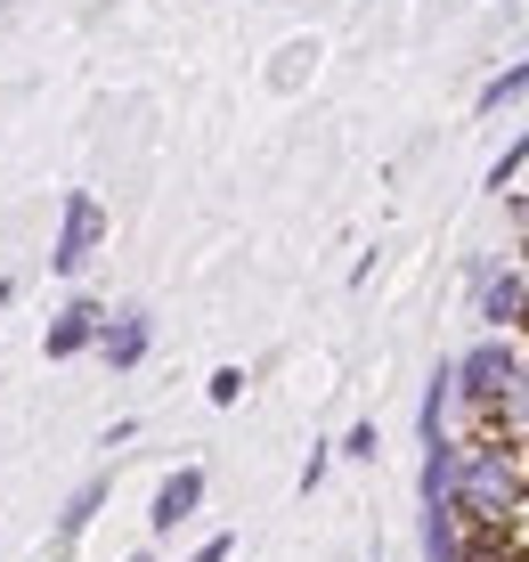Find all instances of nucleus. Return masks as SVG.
<instances>
[{"label":"nucleus","mask_w":529,"mask_h":562,"mask_svg":"<svg viewBox=\"0 0 529 562\" xmlns=\"http://www.w3.org/2000/svg\"><path fill=\"white\" fill-rule=\"evenodd\" d=\"M457 514L481 521V530H514L529 521V440L514 432H457Z\"/></svg>","instance_id":"obj_1"},{"label":"nucleus","mask_w":529,"mask_h":562,"mask_svg":"<svg viewBox=\"0 0 529 562\" xmlns=\"http://www.w3.org/2000/svg\"><path fill=\"white\" fill-rule=\"evenodd\" d=\"M521 367H529V335L481 326V335L464 342L457 359H448V375H457V416H473V424H481V408H488V400H505V383H514Z\"/></svg>","instance_id":"obj_2"},{"label":"nucleus","mask_w":529,"mask_h":562,"mask_svg":"<svg viewBox=\"0 0 529 562\" xmlns=\"http://www.w3.org/2000/svg\"><path fill=\"white\" fill-rule=\"evenodd\" d=\"M464 294H473V318H481V326L529 335V261L473 254V261H464Z\"/></svg>","instance_id":"obj_3"},{"label":"nucleus","mask_w":529,"mask_h":562,"mask_svg":"<svg viewBox=\"0 0 529 562\" xmlns=\"http://www.w3.org/2000/svg\"><path fill=\"white\" fill-rule=\"evenodd\" d=\"M98 245H106V204H98L90 188H66V196H57L49 269H57V278H82V269L98 261Z\"/></svg>","instance_id":"obj_4"},{"label":"nucleus","mask_w":529,"mask_h":562,"mask_svg":"<svg viewBox=\"0 0 529 562\" xmlns=\"http://www.w3.org/2000/svg\"><path fill=\"white\" fill-rule=\"evenodd\" d=\"M90 359L106 367V375H139V367L155 359V310H147V302H123V310H106V318H98V342H90Z\"/></svg>","instance_id":"obj_5"},{"label":"nucleus","mask_w":529,"mask_h":562,"mask_svg":"<svg viewBox=\"0 0 529 562\" xmlns=\"http://www.w3.org/2000/svg\"><path fill=\"white\" fill-rule=\"evenodd\" d=\"M98 318H106V302L74 285V294L49 310V326H42V359H49V367H74V359H90V342H98Z\"/></svg>","instance_id":"obj_6"},{"label":"nucleus","mask_w":529,"mask_h":562,"mask_svg":"<svg viewBox=\"0 0 529 562\" xmlns=\"http://www.w3.org/2000/svg\"><path fill=\"white\" fill-rule=\"evenodd\" d=\"M106 497H114V473H82L66 490V506H57V530H49V547L33 554V562H74V547L90 538V521L106 514Z\"/></svg>","instance_id":"obj_7"},{"label":"nucleus","mask_w":529,"mask_h":562,"mask_svg":"<svg viewBox=\"0 0 529 562\" xmlns=\"http://www.w3.org/2000/svg\"><path fill=\"white\" fill-rule=\"evenodd\" d=\"M204 490H212L204 464H171V473L155 481V497H147V530H155V538H180L188 521L204 514Z\"/></svg>","instance_id":"obj_8"},{"label":"nucleus","mask_w":529,"mask_h":562,"mask_svg":"<svg viewBox=\"0 0 529 562\" xmlns=\"http://www.w3.org/2000/svg\"><path fill=\"white\" fill-rule=\"evenodd\" d=\"M416 554L424 562H464V514H457V497L416 506Z\"/></svg>","instance_id":"obj_9"},{"label":"nucleus","mask_w":529,"mask_h":562,"mask_svg":"<svg viewBox=\"0 0 529 562\" xmlns=\"http://www.w3.org/2000/svg\"><path fill=\"white\" fill-rule=\"evenodd\" d=\"M457 449H464L457 432L424 440V457H416V506H440V497H457Z\"/></svg>","instance_id":"obj_10"},{"label":"nucleus","mask_w":529,"mask_h":562,"mask_svg":"<svg viewBox=\"0 0 529 562\" xmlns=\"http://www.w3.org/2000/svg\"><path fill=\"white\" fill-rule=\"evenodd\" d=\"M448 424H457V375H448V359L424 375V400H416V440H440Z\"/></svg>","instance_id":"obj_11"},{"label":"nucleus","mask_w":529,"mask_h":562,"mask_svg":"<svg viewBox=\"0 0 529 562\" xmlns=\"http://www.w3.org/2000/svg\"><path fill=\"white\" fill-rule=\"evenodd\" d=\"M521 99H529V49L514 57V66H497V74L473 90V114L488 123V114H505V106H521Z\"/></svg>","instance_id":"obj_12"},{"label":"nucleus","mask_w":529,"mask_h":562,"mask_svg":"<svg viewBox=\"0 0 529 562\" xmlns=\"http://www.w3.org/2000/svg\"><path fill=\"white\" fill-rule=\"evenodd\" d=\"M481 432H514V440H529V367L505 383V400H488V408H481Z\"/></svg>","instance_id":"obj_13"},{"label":"nucleus","mask_w":529,"mask_h":562,"mask_svg":"<svg viewBox=\"0 0 529 562\" xmlns=\"http://www.w3.org/2000/svg\"><path fill=\"white\" fill-rule=\"evenodd\" d=\"M521 171H529V131L497 155V164H488V180H481V188H488V196H505V188H521Z\"/></svg>","instance_id":"obj_14"},{"label":"nucleus","mask_w":529,"mask_h":562,"mask_svg":"<svg viewBox=\"0 0 529 562\" xmlns=\"http://www.w3.org/2000/svg\"><path fill=\"white\" fill-rule=\"evenodd\" d=\"M245 392H252V375H245V367H212V375H204V400H212V408H237Z\"/></svg>","instance_id":"obj_15"},{"label":"nucleus","mask_w":529,"mask_h":562,"mask_svg":"<svg viewBox=\"0 0 529 562\" xmlns=\"http://www.w3.org/2000/svg\"><path fill=\"white\" fill-rule=\"evenodd\" d=\"M326 473H335V440H309V457H302V481H293V490H302V497H318V490H326Z\"/></svg>","instance_id":"obj_16"},{"label":"nucleus","mask_w":529,"mask_h":562,"mask_svg":"<svg viewBox=\"0 0 529 562\" xmlns=\"http://www.w3.org/2000/svg\"><path fill=\"white\" fill-rule=\"evenodd\" d=\"M335 457H350V464H375V457H383V432H375V424H350V432L335 440Z\"/></svg>","instance_id":"obj_17"},{"label":"nucleus","mask_w":529,"mask_h":562,"mask_svg":"<svg viewBox=\"0 0 529 562\" xmlns=\"http://www.w3.org/2000/svg\"><path fill=\"white\" fill-rule=\"evenodd\" d=\"M131 440H139V416H114L106 432H98V449H131Z\"/></svg>","instance_id":"obj_18"},{"label":"nucleus","mask_w":529,"mask_h":562,"mask_svg":"<svg viewBox=\"0 0 529 562\" xmlns=\"http://www.w3.org/2000/svg\"><path fill=\"white\" fill-rule=\"evenodd\" d=\"M188 562H237V538H228V530H221V538H204V547H195Z\"/></svg>","instance_id":"obj_19"},{"label":"nucleus","mask_w":529,"mask_h":562,"mask_svg":"<svg viewBox=\"0 0 529 562\" xmlns=\"http://www.w3.org/2000/svg\"><path fill=\"white\" fill-rule=\"evenodd\" d=\"M123 562H155V547H139V554H123Z\"/></svg>","instance_id":"obj_20"},{"label":"nucleus","mask_w":529,"mask_h":562,"mask_svg":"<svg viewBox=\"0 0 529 562\" xmlns=\"http://www.w3.org/2000/svg\"><path fill=\"white\" fill-rule=\"evenodd\" d=\"M375 562H383V554H375Z\"/></svg>","instance_id":"obj_21"}]
</instances>
